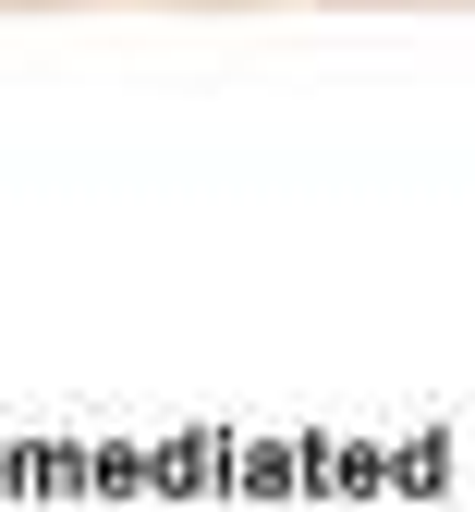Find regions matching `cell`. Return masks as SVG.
I'll return each mask as SVG.
<instances>
[{"label":"cell","instance_id":"2","mask_svg":"<svg viewBox=\"0 0 475 512\" xmlns=\"http://www.w3.org/2000/svg\"><path fill=\"white\" fill-rule=\"evenodd\" d=\"M354 13H366V0H354Z\"/></svg>","mask_w":475,"mask_h":512},{"label":"cell","instance_id":"1","mask_svg":"<svg viewBox=\"0 0 475 512\" xmlns=\"http://www.w3.org/2000/svg\"><path fill=\"white\" fill-rule=\"evenodd\" d=\"M0 13H61V0H0Z\"/></svg>","mask_w":475,"mask_h":512}]
</instances>
